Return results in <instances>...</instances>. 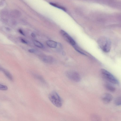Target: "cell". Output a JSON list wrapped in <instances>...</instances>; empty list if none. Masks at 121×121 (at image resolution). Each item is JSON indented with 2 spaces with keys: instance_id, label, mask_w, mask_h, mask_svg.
I'll return each mask as SVG.
<instances>
[{
  "instance_id": "cell-1",
  "label": "cell",
  "mask_w": 121,
  "mask_h": 121,
  "mask_svg": "<svg viewBox=\"0 0 121 121\" xmlns=\"http://www.w3.org/2000/svg\"><path fill=\"white\" fill-rule=\"evenodd\" d=\"M98 45L104 52H108L111 48V42L110 39L106 37L103 36L100 37L97 40Z\"/></svg>"
},
{
  "instance_id": "cell-2",
  "label": "cell",
  "mask_w": 121,
  "mask_h": 121,
  "mask_svg": "<svg viewBox=\"0 0 121 121\" xmlns=\"http://www.w3.org/2000/svg\"><path fill=\"white\" fill-rule=\"evenodd\" d=\"M48 98L51 102L56 107L60 108L62 106V103L61 99L56 92H51L49 95Z\"/></svg>"
},
{
  "instance_id": "cell-3",
  "label": "cell",
  "mask_w": 121,
  "mask_h": 121,
  "mask_svg": "<svg viewBox=\"0 0 121 121\" xmlns=\"http://www.w3.org/2000/svg\"><path fill=\"white\" fill-rule=\"evenodd\" d=\"M100 73L103 78L109 82L115 84H119V81L117 79L106 70L104 69H101Z\"/></svg>"
},
{
  "instance_id": "cell-4",
  "label": "cell",
  "mask_w": 121,
  "mask_h": 121,
  "mask_svg": "<svg viewBox=\"0 0 121 121\" xmlns=\"http://www.w3.org/2000/svg\"><path fill=\"white\" fill-rule=\"evenodd\" d=\"M65 75L69 79L75 82H79L81 80V78L80 75L75 71H68L66 72Z\"/></svg>"
},
{
  "instance_id": "cell-5",
  "label": "cell",
  "mask_w": 121,
  "mask_h": 121,
  "mask_svg": "<svg viewBox=\"0 0 121 121\" xmlns=\"http://www.w3.org/2000/svg\"><path fill=\"white\" fill-rule=\"evenodd\" d=\"M60 32L64 39L73 47L76 45L74 40L67 33L62 30L60 31Z\"/></svg>"
},
{
  "instance_id": "cell-6",
  "label": "cell",
  "mask_w": 121,
  "mask_h": 121,
  "mask_svg": "<svg viewBox=\"0 0 121 121\" xmlns=\"http://www.w3.org/2000/svg\"><path fill=\"white\" fill-rule=\"evenodd\" d=\"M113 98L112 95L111 94L108 93L104 94L101 98L103 102L105 104L109 103L112 100Z\"/></svg>"
},
{
  "instance_id": "cell-7",
  "label": "cell",
  "mask_w": 121,
  "mask_h": 121,
  "mask_svg": "<svg viewBox=\"0 0 121 121\" xmlns=\"http://www.w3.org/2000/svg\"><path fill=\"white\" fill-rule=\"evenodd\" d=\"M0 71L2 72L10 80L12 81H13V76L8 71L1 67H0Z\"/></svg>"
},
{
  "instance_id": "cell-8",
  "label": "cell",
  "mask_w": 121,
  "mask_h": 121,
  "mask_svg": "<svg viewBox=\"0 0 121 121\" xmlns=\"http://www.w3.org/2000/svg\"><path fill=\"white\" fill-rule=\"evenodd\" d=\"M46 43L48 47L53 48H56L57 44V43L56 42L52 40H47L46 42Z\"/></svg>"
},
{
  "instance_id": "cell-9",
  "label": "cell",
  "mask_w": 121,
  "mask_h": 121,
  "mask_svg": "<svg viewBox=\"0 0 121 121\" xmlns=\"http://www.w3.org/2000/svg\"><path fill=\"white\" fill-rule=\"evenodd\" d=\"M34 77L35 79L39 81L42 83L46 84V83L44 78L41 76L35 74H33Z\"/></svg>"
},
{
  "instance_id": "cell-10",
  "label": "cell",
  "mask_w": 121,
  "mask_h": 121,
  "mask_svg": "<svg viewBox=\"0 0 121 121\" xmlns=\"http://www.w3.org/2000/svg\"><path fill=\"white\" fill-rule=\"evenodd\" d=\"M104 86L107 90L111 92H114L116 91L115 87L110 84H106Z\"/></svg>"
},
{
  "instance_id": "cell-11",
  "label": "cell",
  "mask_w": 121,
  "mask_h": 121,
  "mask_svg": "<svg viewBox=\"0 0 121 121\" xmlns=\"http://www.w3.org/2000/svg\"><path fill=\"white\" fill-rule=\"evenodd\" d=\"M53 60V58L49 56H44L43 58V60L44 62L48 63H52Z\"/></svg>"
},
{
  "instance_id": "cell-12",
  "label": "cell",
  "mask_w": 121,
  "mask_h": 121,
  "mask_svg": "<svg viewBox=\"0 0 121 121\" xmlns=\"http://www.w3.org/2000/svg\"><path fill=\"white\" fill-rule=\"evenodd\" d=\"M33 43L35 46L39 48H41L43 47V45L41 43L37 40H34Z\"/></svg>"
},
{
  "instance_id": "cell-13",
  "label": "cell",
  "mask_w": 121,
  "mask_h": 121,
  "mask_svg": "<svg viewBox=\"0 0 121 121\" xmlns=\"http://www.w3.org/2000/svg\"><path fill=\"white\" fill-rule=\"evenodd\" d=\"M115 104L117 106H120L121 105V97L119 96L116 98L114 100Z\"/></svg>"
},
{
  "instance_id": "cell-14",
  "label": "cell",
  "mask_w": 121,
  "mask_h": 121,
  "mask_svg": "<svg viewBox=\"0 0 121 121\" xmlns=\"http://www.w3.org/2000/svg\"><path fill=\"white\" fill-rule=\"evenodd\" d=\"M18 11L15 10H13L11 13L12 16L14 17H16V16H18L19 13Z\"/></svg>"
},
{
  "instance_id": "cell-15",
  "label": "cell",
  "mask_w": 121,
  "mask_h": 121,
  "mask_svg": "<svg viewBox=\"0 0 121 121\" xmlns=\"http://www.w3.org/2000/svg\"><path fill=\"white\" fill-rule=\"evenodd\" d=\"M7 86L0 83V90L3 91H6L8 90Z\"/></svg>"
},
{
  "instance_id": "cell-16",
  "label": "cell",
  "mask_w": 121,
  "mask_h": 121,
  "mask_svg": "<svg viewBox=\"0 0 121 121\" xmlns=\"http://www.w3.org/2000/svg\"><path fill=\"white\" fill-rule=\"evenodd\" d=\"M50 4L52 5L55 7H57V8H59V9H61L64 11H66V9L65 8H64V7L57 5L56 4L52 3H50Z\"/></svg>"
},
{
  "instance_id": "cell-17",
  "label": "cell",
  "mask_w": 121,
  "mask_h": 121,
  "mask_svg": "<svg viewBox=\"0 0 121 121\" xmlns=\"http://www.w3.org/2000/svg\"><path fill=\"white\" fill-rule=\"evenodd\" d=\"M21 41L23 43H24V44H26L27 43V41H26L25 39H21Z\"/></svg>"
},
{
  "instance_id": "cell-18",
  "label": "cell",
  "mask_w": 121,
  "mask_h": 121,
  "mask_svg": "<svg viewBox=\"0 0 121 121\" xmlns=\"http://www.w3.org/2000/svg\"><path fill=\"white\" fill-rule=\"evenodd\" d=\"M19 33L22 35L24 36L25 35V34L24 33L22 30L21 29H19Z\"/></svg>"
},
{
  "instance_id": "cell-19",
  "label": "cell",
  "mask_w": 121,
  "mask_h": 121,
  "mask_svg": "<svg viewBox=\"0 0 121 121\" xmlns=\"http://www.w3.org/2000/svg\"><path fill=\"white\" fill-rule=\"evenodd\" d=\"M28 51L30 53H33L35 51L33 49H30L28 50Z\"/></svg>"
},
{
  "instance_id": "cell-20",
  "label": "cell",
  "mask_w": 121,
  "mask_h": 121,
  "mask_svg": "<svg viewBox=\"0 0 121 121\" xmlns=\"http://www.w3.org/2000/svg\"><path fill=\"white\" fill-rule=\"evenodd\" d=\"M31 35L33 37H35V34L33 33H32L31 34Z\"/></svg>"
}]
</instances>
